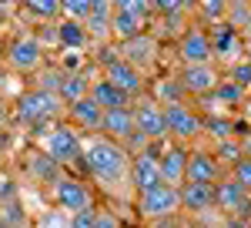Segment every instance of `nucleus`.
<instances>
[{
    "mask_svg": "<svg viewBox=\"0 0 251 228\" xmlns=\"http://www.w3.org/2000/svg\"><path fill=\"white\" fill-rule=\"evenodd\" d=\"M80 165L91 171L97 185L104 188H121V185H131V151L111 141L107 134H87L84 138V151H80Z\"/></svg>",
    "mask_w": 251,
    "mask_h": 228,
    "instance_id": "1",
    "label": "nucleus"
},
{
    "mask_svg": "<svg viewBox=\"0 0 251 228\" xmlns=\"http://www.w3.org/2000/svg\"><path fill=\"white\" fill-rule=\"evenodd\" d=\"M40 151L47 154V158H54L60 168H67V165H77L80 161V151H84V138L74 124H67V121H57V124H50L44 138H40Z\"/></svg>",
    "mask_w": 251,
    "mask_h": 228,
    "instance_id": "2",
    "label": "nucleus"
},
{
    "mask_svg": "<svg viewBox=\"0 0 251 228\" xmlns=\"http://www.w3.org/2000/svg\"><path fill=\"white\" fill-rule=\"evenodd\" d=\"M60 111H64V101L50 87H37V91H27L17 97V121L27 128H40V124L54 121Z\"/></svg>",
    "mask_w": 251,
    "mask_h": 228,
    "instance_id": "3",
    "label": "nucleus"
},
{
    "mask_svg": "<svg viewBox=\"0 0 251 228\" xmlns=\"http://www.w3.org/2000/svg\"><path fill=\"white\" fill-rule=\"evenodd\" d=\"M181 211V191L174 185H154V188L141 191L137 195V215L144 222H168L171 215Z\"/></svg>",
    "mask_w": 251,
    "mask_h": 228,
    "instance_id": "4",
    "label": "nucleus"
},
{
    "mask_svg": "<svg viewBox=\"0 0 251 228\" xmlns=\"http://www.w3.org/2000/svg\"><path fill=\"white\" fill-rule=\"evenodd\" d=\"M50 198H54V208H60L64 215H77L84 208H94V191L74 174H60L50 185Z\"/></svg>",
    "mask_w": 251,
    "mask_h": 228,
    "instance_id": "5",
    "label": "nucleus"
},
{
    "mask_svg": "<svg viewBox=\"0 0 251 228\" xmlns=\"http://www.w3.org/2000/svg\"><path fill=\"white\" fill-rule=\"evenodd\" d=\"M214 211L221 218L238 215V218H251V191L241 188L231 174H225L218 185H214Z\"/></svg>",
    "mask_w": 251,
    "mask_h": 228,
    "instance_id": "6",
    "label": "nucleus"
},
{
    "mask_svg": "<svg viewBox=\"0 0 251 228\" xmlns=\"http://www.w3.org/2000/svg\"><path fill=\"white\" fill-rule=\"evenodd\" d=\"M164 117H168V134L174 141H181V144H191L198 134H204V117L194 111L188 101L164 108Z\"/></svg>",
    "mask_w": 251,
    "mask_h": 228,
    "instance_id": "7",
    "label": "nucleus"
},
{
    "mask_svg": "<svg viewBox=\"0 0 251 228\" xmlns=\"http://www.w3.org/2000/svg\"><path fill=\"white\" fill-rule=\"evenodd\" d=\"M211 54L221 60V64H228L231 67L234 60H241L245 57V40H241V30L231 27L228 20H218L211 30Z\"/></svg>",
    "mask_w": 251,
    "mask_h": 228,
    "instance_id": "8",
    "label": "nucleus"
},
{
    "mask_svg": "<svg viewBox=\"0 0 251 228\" xmlns=\"http://www.w3.org/2000/svg\"><path fill=\"white\" fill-rule=\"evenodd\" d=\"M134 128L137 134H144L148 141H161L168 138V117H164V108L157 104L154 97H141L134 104Z\"/></svg>",
    "mask_w": 251,
    "mask_h": 228,
    "instance_id": "9",
    "label": "nucleus"
},
{
    "mask_svg": "<svg viewBox=\"0 0 251 228\" xmlns=\"http://www.w3.org/2000/svg\"><path fill=\"white\" fill-rule=\"evenodd\" d=\"M228 171L214 158L208 148H188V178L184 181H198V185H218Z\"/></svg>",
    "mask_w": 251,
    "mask_h": 228,
    "instance_id": "10",
    "label": "nucleus"
},
{
    "mask_svg": "<svg viewBox=\"0 0 251 228\" xmlns=\"http://www.w3.org/2000/svg\"><path fill=\"white\" fill-rule=\"evenodd\" d=\"M157 148H144V151L131 154V188L141 195V191L161 185V161H157Z\"/></svg>",
    "mask_w": 251,
    "mask_h": 228,
    "instance_id": "11",
    "label": "nucleus"
},
{
    "mask_svg": "<svg viewBox=\"0 0 251 228\" xmlns=\"http://www.w3.org/2000/svg\"><path fill=\"white\" fill-rule=\"evenodd\" d=\"M177 54L184 64H211L214 54H211V34L204 27H188L181 37H177Z\"/></svg>",
    "mask_w": 251,
    "mask_h": 228,
    "instance_id": "12",
    "label": "nucleus"
},
{
    "mask_svg": "<svg viewBox=\"0 0 251 228\" xmlns=\"http://www.w3.org/2000/svg\"><path fill=\"white\" fill-rule=\"evenodd\" d=\"M177 81H181L184 94H191V97H208L214 87H218L221 74L214 71L211 64H184V67H181V74H177Z\"/></svg>",
    "mask_w": 251,
    "mask_h": 228,
    "instance_id": "13",
    "label": "nucleus"
},
{
    "mask_svg": "<svg viewBox=\"0 0 251 228\" xmlns=\"http://www.w3.org/2000/svg\"><path fill=\"white\" fill-rule=\"evenodd\" d=\"M104 77L111 81V84H117L124 94L131 97H141V91H144V77H141V67H134L131 60H124V57H114V60H107L104 64Z\"/></svg>",
    "mask_w": 251,
    "mask_h": 228,
    "instance_id": "14",
    "label": "nucleus"
},
{
    "mask_svg": "<svg viewBox=\"0 0 251 228\" xmlns=\"http://www.w3.org/2000/svg\"><path fill=\"white\" fill-rule=\"evenodd\" d=\"M3 54H7V60H10L14 71L27 74V71H37L40 64H44V44H40L37 37H17Z\"/></svg>",
    "mask_w": 251,
    "mask_h": 228,
    "instance_id": "15",
    "label": "nucleus"
},
{
    "mask_svg": "<svg viewBox=\"0 0 251 228\" xmlns=\"http://www.w3.org/2000/svg\"><path fill=\"white\" fill-rule=\"evenodd\" d=\"M157 161H161V181L181 188L184 178H188V144H181V141L168 144L164 151L157 154Z\"/></svg>",
    "mask_w": 251,
    "mask_h": 228,
    "instance_id": "16",
    "label": "nucleus"
},
{
    "mask_svg": "<svg viewBox=\"0 0 251 228\" xmlns=\"http://www.w3.org/2000/svg\"><path fill=\"white\" fill-rule=\"evenodd\" d=\"M67 124H74L77 131H87V134H100V124H104V108L97 104L94 97H80L74 104H67Z\"/></svg>",
    "mask_w": 251,
    "mask_h": 228,
    "instance_id": "17",
    "label": "nucleus"
},
{
    "mask_svg": "<svg viewBox=\"0 0 251 228\" xmlns=\"http://www.w3.org/2000/svg\"><path fill=\"white\" fill-rule=\"evenodd\" d=\"M100 134H107L111 141L127 144V141L137 134V128H134V108H114V111H104Z\"/></svg>",
    "mask_w": 251,
    "mask_h": 228,
    "instance_id": "18",
    "label": "nucleus"
},
{
    "mask_svg": "<svg viewBox=\"0 0 251 228\" xmlns=\"http://www.w3.org/2000/svg\"><path fill=\"white\" fill-rule=\"evenodd\" d=\"M177 191H181V211H188V215H204V211H214V185L184 181Z\"/></svg>",
    "mask_w": 251,
    "mask_h": 228,
    "instance_id": "19",
    "label": "nucleus"
},
{
    "mask_svg": "<svg viewBox=\"0 0 251 228\" xmlns=\"http://www.w3.org/2000/svg\"><path fill=\"white\" fill-rule=\"evenodd\" d=\"M91 97H94L104 111H114V108H131V97L124 94L117 84H111L104 74H100L94 84H91Z\"/></svg>",
    "mask_w": 251,
    "mask_h": 228,
    "instance_id": "20",
    "label": "nucleus"
},
{
    "mask_svg": "<svg viewBox=\"0 0 251 228\" xmlns=\"http://www.w3.org/2000/svg\"><path fill=\"white\" fill-rule=\"evenodd\" d=\"M87 40H91V34H87L84 20H71V17L57 20V44L64 51H84Z\"/></svg>",
    "mask_w": 251,
    "mask_h": 228,
    "instance_id": "21",
    "label": "nucleus"
},
{
    "mask_svg": "<svg viewBox=\"0 0 251 228\" xmlns=\"http://www.w3.org/2000/svg\"><path fill=\"white\" fill-rule=\"evenodd\" d=\"M157 54V44L154 37H144V34H137L134 40H124V60H131L134 67H144V64H151Z\"/></svg>",
    "mask_w": 251,
    "mask_h": 228,
    "instance_id": "22",
    "label": "nucleus"
},
{
    "mask_svg": "<svg viewBox=\"0 0 251 228\" xmlns=\"http://www.w3.org/2000/svg\"><path fill=\"white\" fill-rule=\"evenodd\" d=\"M91 94V81H87V74H64L57 84V97L64 101V108L67 104H74V101H80V97Z\"/></svg>",
    "mask_w": 251,
    "mask_h": 228,
    "instance_id": "23",
    "label": "nucleus"
},
{
    "mask_svg": "<svg viewBox=\"0 0 251 228\" xmlns=\"http://www.w3.org/2000/svg\"><path fill=\"white\" fill-rule=\"evenodd\" d=\"M141 30H144V17L124 14V10L111 14V40H134Z\"/></svg>",
    "mask_w": 251,
    "mask_h": 228,
    "instance_id": "24",
    "label": "nucleus"
},
{
    "mask_svg": "<svg viewBox=\"0 0 251 228\" xmlns=\"http://www.w3.org/2000/svg\"><path fill=\"white\" fill-rule=\"evenodd\" d=\"M111 14H114V7H94L91 10V17L84 20L91 40H111Z\"/></svg>",
    "mask_w": 251,
    "mask_h": 228,
    "instance_id": "25",
    "label": "nucleus"
},
{
    "mask_svg": "<svg viewBox=\"0 0 251 228\" xmlns=\"http://www.w3.org/2000/svg\"><path fill=\"white\" fill-rule=\"evenodd\" d=\"M20 7L30 14L40 24H50V20H60V0H20Z\"/></svg>",
    "mask_w": 251,
    "mask_h": 228,
    "instance_id": "26",
    "label": "nucleus"
},
{
    "mask_svg": "<svg viewBox=\"0 0 251 228\" xmlns=\"http://www.w3.org/2000/svg\"><path fill=\"white\" fill-rule=\"evenodd\" d=\"M154 101L161 108H171V104H181L184 101V87L177 77H161L154 84Z\"/></svg>",
    "mask_w": 251,
    "mask_h": 228,
    "instance_id": "27",
    "label": "nucleus"
},
{
    "mask_svg": "<svg viewBox=\"0 0 251 228\" xmlns=\"http://www.w3.org/2000/svg\"><path fill=\"white\" fill-rule=\"evenodd\" d=\"M208 97H214V101H218V104H225V108H241V104H245V87H238L234 81L221 77V81H218V87H214Z\"/></svg>",
    "mask_w": 251,
    "mask_h": 228,
    "instance_id": "28",
    "label": "nucleus"
},
{
    "mask_svg": "<svg viewBox=\"0 0 251 228\" xmlns=\"http://www.w3.org/2000/svg\"><path fill=\"white\" fill-rule=\"evenodd\" d=\"M204 134H211L214 141H228L234 134V117H228V114H208L204 117Z\"/></svg>",
    "mask_w": 251,
    "mask_h": 228,
    "instance_id": "29",
    "label": "nucleus"
},
{
    "mask_svg": "<svg viewBox=\"0 0 251 228\" xmlns=\"http://www.w3.org/2000/svg\"><path fill=\"white\" fill-rule=\"evenodd\" d=\"M214 158L225 165V171H231V165H238L245 158V151H241V144L234 138H228V141H214Z\"/></svg>",
    "mask_w": 251,
    "mask_h": 228,
    "instance_id": "30",
    "label": "nucleus"
},
{
    "mask_svg": "<svg viewBox=\"0 0 251 228\" xmlns=\"http://www.w3.org/2000/svg\"><path fill=\"white\" fill-rule=\"evenodd\" d=\"M60 14L71 20H87L91 17V0H60Z\"/></svg>",
    "mask_w": 251,
    "mask_h": 228,
    "instance_id": "31",
    "label": "nucleus"
},
{
    "mask_svg": "<svg viewBox=\"0 0 251 228\" xmlns=\"http://www.w3.org/2000/svg\"><path fill=\"white\" fill-rule=\"evenodd\" d=\"M228 81H234V84H238V87H245V91L251 87V64L245 60V57H241V60H234L231 67H228Z\"/></svg>",
    "mask_w": 251,
    "mask_h": 228,
    "instance_id": "32",
    "label": "nucleus"
},
{
    "mask_svg": "<svg viewBox=\"0 0 251 228\" xmlns=\"http://www.w3.org/2000/svg\"><path fill=\"white\" fill-rule=\"evenodd\" d=\"M198 10L208 20H225V10H228V0H198Z\"/></svg>",
    "mask_w": 251,
    "mask_h": 228,
    "instance_id": "33",
    "label": "nucleus"
},
{
    "mask_svg": "<svg viewBox=\"0 0 251 228\" xmlns=\"http://www.w3.org/2000/svg\"><path fill=\"white\" fill-rule=\"evenodd\" d=\"M114 10L134 14V17H148V10H151V0H114Z\"/></svg>",
    "mask_w": 251,
    "mask_h": 228,
    "instance_id": "34",
    "label": "nucleus"
},
{
    "mask_svg": "<svg viewBox=\"0 0 251 228\" xmlns=\"http://www.w3.org/2000/svg\"><path fill=\"white\" fill-rule=\"evenodd\" d=\"M228 174H231V178L238 181V185H241V188H248V191H251V158H241L238 165H231V171H228Z\"/></svg>",
    "mask_w": 251,
    "mask_h": 228,
    "instance_id": "35",
    "label": "nucleus"
},
{
    "mask_svg": "<svg viewBox=\"0 0 251 228\" xmlns=\"http://www.w3.org/2000/svg\"><path fill=\"white\" fill-rule=\"evenodd\" d=\"M97 205L94 208H84V211H77V215H71V225L67 228H94L97 225Z\"/></svg>",
    "mask_w": 251,
    "mask_h": 228,
    "instance_id": "36",
    "label": "nucleus"
},
{
    "mask_svg": "<svg viewBox=\"0 0 251 228\" xmlns=\"http://www.w3.org/2000/svg\"><path fill=\"white\" fill-rule=\"evenodd\" d=\"M151 7L161 10V14H177V10L184 7V0H151Z\"/></svg>",
    "mask_w": 251,
    "mask_h": 228,
    "instance_id": "37",
    "label": "nucleus"
},
{
    "mask_svg": "<svg viewBox=\"0 0 251 228\" xmlns=\"http://www.w3.org/2000/svg\"><path fill=\"white\" fill-rule=\"evenodd\" d=\"M94 228H124V225L117 222L114 211H97V225Z\"/></svg>",
    "mask_w": 251,
    "mask_h": 228,
    "instance_id": "38",
    "label": "nucleus"
},
{
    "mask_svg": "<svg viewBox=\"0 0 251 228\" xmlns=\"http://www.w3.org/2000/svg\"><path fill=\"white\" fill-rule=\"evenodd\" d=\"M221 228H251V218H238V215H228V218H221Z\"/></svg>",
    "mask_w": 251,
    "mask_h": 228,
    "instance_id": "39",
    "label": "nucleus"
},
{
    "mask_svg": "<svg viewBox=\"0 0 251 228\" xmlns=\"http://www.w3.org/2000/svg\"><path fill=\"white\" fill-rule=\"evenodd\" d=\"M94 7H114V0H91V10Z\"/></svg>",
    "mask_w": 251,
    "mask_h": 228,
    "instance_id": "40",
    "label": "nucleus"
},
{
    "mask_svg": "<svg viewBox=\"0 0 251 228\" xmlns=\"http://www.w3.org/2000/svg\"><path fill=\"white\" fill-rule=\"evenodd\" d=\"M245 60H248V64H251V37L245 40Z\"/></svg>",
    "mask_w": 251,
    "mask_h": 228,
    "instance_id": "41",
    "label": "nucleus"
},
{
    "mask_svg": "<svg viewBox=\"0 0 251 228\" xmlns=\"http://www.w3.org/2000/svg\"><path fill=\"white\" fill-rule=\"evenodd\" d=\"M245 34L251 37V14H248V24H245Z\"/></svg>",
    "mask_w": 251,
    "mask_h": 228,
    "instance_id": "42",
    "label": "nucleus"
},
{
    "mask_svg": "<svg viewBox=\"0 0 251 228\" xmlns=\"http://www.w3.org/2000/svg\"><path fill=\"white\" fill-rule=\"evenodd\" d=\"M0 3H14V0H0Z\"/></svg>",
    "mask_w": 251,
    "mask_h": 228,
    "instance_id": "43",
    "label": "nucleus"
},
{
    "mask_svg": "<svg viewBox=\"0 0 251 228\" xmlns=\"http://www.w3.org/2000/svg\"><path fill=\"white\" fill-rule=\"evenodd\" d=\"M0 60H3V47H0Z\"/></svg>",
    "mask_w": 251,
    "mask_h": 228,
    "instance_id": "44",
    "label": "nucleus"
}]
</instances>
